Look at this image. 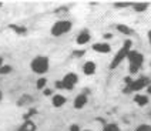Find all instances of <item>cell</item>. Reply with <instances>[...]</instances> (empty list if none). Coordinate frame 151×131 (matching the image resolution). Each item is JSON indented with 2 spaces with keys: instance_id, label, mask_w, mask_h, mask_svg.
Returning <instances> with one entry per match:
<instances>
[{
  "instance_id": "obj_28",
  "label": "cell",
  "mask_w": 151,
  "mask_h": 131,
  "mask_svg": "<svg viewBox=\"0 0 151 131\" xmlns=\"http://www.w3.org/2000/svg\"><path fill=\"white\" fill-rule=\"evenodd\" d=\"M147 91H148V93L151 94V86H148V87H147Z\"/></svg>"
},
{
  "instance_id": "obj_13",
  "label": "cell",
  "mask_w": 151,
  "mask_h": 131,
  "mask_svg": "<svg viewBox=\"0 0 151 131\" xmlns=\"http://www.w3.org/2000/svg\"><path fill=\"white\" fill-rule=\"evenodd\" d=\"M134 101L135 104H138V106H147L148 104V97L147 96H144V94H137L134 97Z\"/></svg>"
},
{
  "instance_id": "obj_26",
  "label": "cell",
  "mask_w": 151,
  "mask_h": 131,
  "mask_svg": "<svg viewBox=\"0 0 151 131\" xmlns=\"http://www.w3.org/2000/svg\"><path fill=\"white\" fill-rule=\"evenodd\" d=\"M44 96H51V91L50 90H44Z\"/></svg>"
},
{
  "instance_id": "obj_3",
  "label": "cell",
  "mask_w": 151,
  "mask_h": 131,
  "mask_svg": "<svg viewBox=\"0 0 151 131\" xmlns=\"http://www.w3.org/2000/svg\"><path fill=\"white\" fill-rule=\"evenodd\" d=\"M148 86H151V80H150V78H148V77H140V78L133 80V81L130 83L126 89H124V93H126V94H128V93L140 91V90H143L144 87H148Z\"/></svg>"
},
{
  "instance_id": "obj_8",
  "label": "cell",
  "mask_w": 151,
  "mask_h": 131,
  "mask_svg": "<svg viewBox=\"0 0 151 131\" xmlns=\"http://www.w3.org/2000/svg\"><path fill=\"white\" fill-rule=\"evenodd\" d=\"M90 39H91V36H90V32H87V30H83V32H81L80 34H78V36H77L76 41H77V44H78V46H84V44H87V43L90 41Z\"/></svg>"
},
{
  "instance_id": "obj_16",
  "label": "cell",
  "mask_w": 151,
  "mask_h": 131,
  "mask_svg": "<svg viewBox=\"0 0 151 131\" xmlns=\"http://www.w3.org/2000/svg\"><path fill=\"white\" fill-rule=\"evenodd\" d=\"M10 29H12L13 32H16L17 34H20V36H22V34H26V32H27L24 27H19V26H16V24H10Z\"/></svg>"
},
{
  "instance_id": "obj_14",
  "label": "cell",
  "mask_w": 151,
  "mask_h": 131,
  "mask_svg": "<svg viewBox=\"0 0 151 131\" xmlns=\"http://www.w3.org/2000/svg\"><path fill=\"white\" fill-rule=\"evenodd\" d=\"M147 7H148L147 3H134V4H133V9H134L137 13H143V12H145Z\"/></svg>"
},
{
  "instance_id": "obj_11",
  "label": "cell",
  "mask_w": 151,
  "mask_h": 131,
  "mask_svg": "<svg viewBox=\"0 0 151 131\" xmlns=\"http://www.w3.org/2000/svg\"><path fill=\"white\" fill-rule=\"evenodd\" d=\"M83 71L86 76H91V74H94L96 73V63L87 61V63L83 66Z\"/></svg>"
},
{
  "instance_id": "obj_29",
  "label": "cell",
  "mask_w": 151,
  "mask_h": 131,
  "mask_svg": "<svg viewBox=\"0 0 151 131\" xmlns=\"http://www.w3.org/2000/svg\"><path fill=\"white\" fill-rule=\"evenodd\" d=\"M0 98H1V91H0Z\"/></svg>"
},
{
  "instance_id": "obj_1",
  "label": "cell",
  "mask_w": 151,
  "mask_h": 131,
  "mask_svg": "<svg viewBox=\"0 0 151 131\" xmlns=\"http://www.w3.org/2000/svg\"><path fill=\"white\" fill-rule=\"evenodd\" d=\"M131 46H133L131 40H126V41H124L123 47L118 50L117 54H116V56H114V58L111 60V63H110V70L117 68L118 66L121 64V61H123V60H126L127 56H128V53L131 51Z\"/></svg>"
},
{
  "instance_id": "obj_25",
  "label": "cell",
  "mask_w": 151,
  "mask_h": 131,
  "mask_svg": "<svg viewBox=\"0 0 151 131\" xmlns=\"http://www.w3.org/2000/svg\"><path fill=\"white\" fill-rule=\"evenodd\" d=\"M56 87H57V89H63V83L57 81V83H56Z\"/></svg>"
},
{
  "instance_id": "obj_23",
  "label": "cell",
  "mask_w": 151,
  "mask_h": 131,
  "mask_svg": "<svg viewBox=\"0 0 151 131\" xmlns=\"http://www.w3.org/2000/svg\"><path fill=\"white\" fill-rule=\"evenodd\" d=\"M84 51H74V56L76 57H80V56H83Z\"/></svg>"
},
{
  "instance_id": "obj_4",
  "label": "cell",
  "mask_w": 151,
  "mask_h": 131,
  "mask_svg": "<svg viewBox=\"0 0 151 131\" xmlns=\"http://www.w3.org/2000/svg\"><path fill=\"white\" fill-rule=\"evenodd\" d=\"M30 66L36 74H44L49 71V58L44 57V56H39V57L33 58Z\"/></svg>"
},
{
  "instance_id": "obj_17",
  "label": "cell",
  "mask_w": 151,
  "mask_h": 131,
  "mask_svg": "<svg viewBox=\"0 0 151 131\" xmlns=\"http://www.w3.org/2000/svg\"><path fill=\"white\" fill-rule=\"evenodd\" d=\"M103 131H121V130H120V127H118L116 123H110L104 127V130Z\"/></svg>"
},
{
  "instance_id": "obj_30",
  "label": "cell",
  "mask_w": 151,
  "mask_h": 131,
  "mask_svg": "<svg viewBox=\"0 0 151 131\" xmlns=\"http://www.w3.org/2000/svg\"><path fill=\"white\" fill-rule=\"evenodd\" d=\"M84 131H91V130H84Z\"/></svg>"
},
{
  "instance_id": "obj_19",
  "label": "cell",
  "mask_w": 151,
  "mask_h": 131,
  "mask_svg": "<svg viewBox=\"0 0 151 131\" xmlns=\"http://www.w3.org/2000/svg\"><path fill=\"white\" fill-rule=\"evenodd\" d=\"M135 131H151V125L150 124H141L135 128Z\"/></svg>"
},
{
  "instance_id": "obj_21",
  "label": "cell",
  "mask_w": 151,
  "mask_h": 131,
  "mask_svg": "<svg viewBox=\"0 0 151 131\" xmlns=\"http://www.w3.org/2000/svg\"><path fill=\"white\" fill-rule=\"evenodd\" d=\"M114 6L117 9H124V7H128L130 4H128V3H117V4H114Z\"/></svg>"
},
{
  "instance_id": "obj_20",
  "label": "cell",
  "mask_w": 151,
  "mask_h": 131,
  "mask_svg": "<svg viewBox=\"0 0 151 131\" xmlns=\"http://www.w3.org/2000/svg\"><path fill=\"white\" fill-rule=\"evenodd\" d=\"M12 71V67L10 66H1L0 67V74H7Z\"/></svg>"
},
{
  "instance_id": "obj_9",
  "label": "cell",
  "mask_w": 151,
  "mask_h": 131,
  "mask_svg": "<svg viewBox=\"0 0 151 131\" xmlns=\"http://www.w3.org/2000/svg\"><path fill=\"white\" fill-rule=\"evenodd\" d=\"M87 104V96L86 94H78L77 97L74 98V108H77V110H81L84 106Z\"/></svg>"
},
{
  "instance_id": "obj_10",
  "label": "cell",
  "mask_w": 151,
  "mask_h": 131,
  "mask_svg": "<svg viewBox=\"0 0 151 131\" xmlns=\"http://www.w3.org/2000/svg\"><path fill=\"white\" fill-rule=\"evenodd\" d=\"M66 97L64 96H61V94H56V96H53V100H51V103H53V106L56 107V108H59V107H63L66 104Z\"/></svg>"
},
{
  "instance_id": "obj_15",
  "label": "cell",
  "mask_w": 151,
  "mask_h": 131,
  "mask_svg": "<svg viewBox=\"0 0 151 131\" xmlns=\"http://www.w3.org/2000/svg\"><path fill=\"white\" fill-rule=\"evenodd\" d=\"M117 30L121 32L123 34H131V33H133V30H131L130 27H127L126 24H117Z\"/></svg>"
},
{
  "instance_id": "obj_12",
  "label": "cell",
  "mask_w": 151,
  "mask_h": 131,
  "mask_svg": "<svg viewBox=\"0 0 151 131\" xmlns=\"http://www.w3.org/2000/svg\"><path fill=\"white\" fill-rule=\"evenodd\" d=\"M19 131H36V124L30 120H26L24 123L22 124V127L19 128Z\"/></svg>"
},
{
  "instance_id": "obj_31",
  "label": "cell",
  "mask_w": 151,
  "mask_h": 131,
  "mask_svg": "<svg viewBox=\"0 0 151 131\" xmlns=\"http://www.w3.org/2000/svg\"><path fill=\"white\" fill-rule=\"evenodd\" d=\"M0 7H1V3H0Z\"/></svg>"
},
{
  "instance_id": "obj_18",
  "label": "cell",
  "mask_w": 151,
  "mask_h": 131,
  "mask_svg": "<svg viewBox=\"0 0 151 131\" xmlns=\"http://www.w3.org/2000/svg\"><path fill=\"white\" fill-rule=\"evenodd\" d=\"M46 83H47V80H46L44 77H42V78H39V80H37V84H36V87H37V90H42V89H44V86H46Z\"/></svg>"
},
{
  "instance_id": "obj_7",
  "label": "cell",
  "mask_w": 151,
  "mask_h": 131,
  "mask_svg": "<svg viewBox=\"0 0 151 131\" xmlns=\"http://www.w3.org/2000/svg\"><path fill=\"white\" fill-rule=\"evenodd\" d=\"M93 50H94L96 53L106 54V53H110V51H111V47H110L109 43H94V44H93Z\"/></svg>"
},
{
  "instance_id": "obj_24",
  "label": "cell",
  "mask_w": 151,
  "mask_h": 131,
  "mask_svg": "<svg viewBox=\"0 0 151 131\" xmlns=\"http://www.w3.org/2000/svg\"><path fill=\"white\" fill-rule=\"evenodd\" d=\"M111 37H113V34H111V33H106V34H104V39H107V40L111 39Z\"/></svg>"
},
{
  "instance_id": "obj_2",
  "label": "cell",
  "mask_w": 151,
  "mask_h": 131,
  "mask_svg": "<svg viewBox=\"0 0 151 131\" xmlns=\"http://www.w3.org/2000/svg\"><path fill=\"white\" fill-rule=\"evenodd\" d=\"M128 61H130V73L131 74H135L138 70H140V67L143 66L144 63V56L141 53H138V51H135V50H131L130 53H128Z\"/></svg>"
},
{
  "instance_id": "obj_6",
  "label": "cell",
  "mask_w": 151,
  "mask_h": 131,
  "mask_svg": "<svg viewBox=\"0 0 151 131\" xmlns=\"http://www.w3.org/2000/svg\"><path fill=\"white\" fill-rule=\"evenodd\" d=\"M61 83H63V89H66V90H73V87L78 83V76L76 73H67L64 76V78L61 80Z\"/></svg>"
},
{
  "instance_id": "obj_22",
  "label": "cell",
  "mask_w": 151,
  "mask_h": 131,
  "mask_svg": "<svg viewBox=\"0 0 151 131\" xmlns=\"http://www.w3.org/2000/svg\"><path fill=\"white\" fill-rule=\"evenodd\" d=\"M70 131H80V127L77 124H73V125H70Z\"/></svg>"
},
{
  "instance_id": "obj_5",
  "label": "cell",
  "mask_w": 151,
  "mask_h": 131,
  "mask_svg": "<svg viewBox=\"0 0 151 131\" xmlns=\"http://www.w3.org/2000/svg\"><path fill=\"white\" fill-rule=\"evenodd\" d=\"M70 30H71V22H68V20H59L51 27V34L54 37H60L64 33H68Z\"/></svg>"
},
{
  "instance_id": "obj_27",
  "label": "cell",
  "mask_w": 151,
  "mask_h": 131,
  "mask_svg": "<svg viewBox=\"0 0 151 131\" xmlns=\"http://www.w3.org/2000/svg\"><path fill=\"white\" fill-rule=\"evenodd\" d=\"M148 40H150V44H151V30L148 32Z\"/></svg>"
}]
</instances>
